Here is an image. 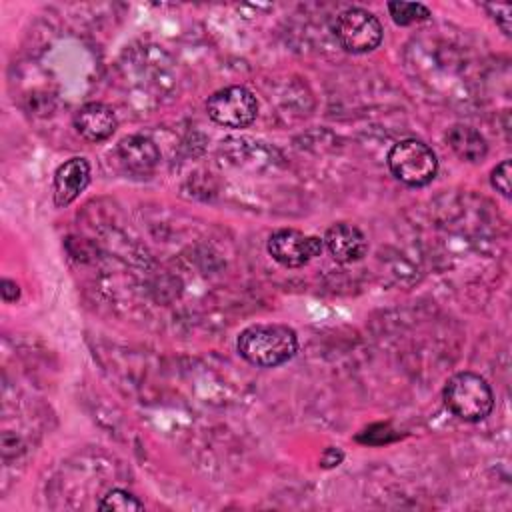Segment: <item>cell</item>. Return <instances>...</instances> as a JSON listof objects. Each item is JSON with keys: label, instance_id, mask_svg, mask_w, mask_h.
<instances>
[{"label": "cell", "instance_id": "obj_1", "mask_svg": "<svg viewBox=\"0 0 512 512\" xmlns=\"http://www.w3.org/2000/svg\"><path fill=\"white\" fill-rule=\"evenodd\" d=\"M240 356L260 368H274L288 362L298 350V336L286 324H252L238 334Z\"/></svg>", "mask_w": 512, "mask_h": 512}, {"label": "cell", "instance_id": "obj_2", "mask_svg": "<svg viewBox=\"0 0 512 512\" xmlns=\"http://www.w3.org/2000/svg\"><path fill=\"white\" fill-rule=\"evenodd\" d=\"M446 408L464 422L484 420L494 406L488 382L474 372H458L444 386Z\"/></svg>", "mask_w": 512, "mask_h": 512}, {"label": "cell", "instance_id": "obj_3", "mask_svg": "<svg viewBox=\"0 0 512 512\" xmlns=\"http://www.w3.org/2000/svg\"><path fill=\"white\" fill-rule=\"evenodd\" d=\"M388 168L396 180H400L406 186L418 188L434 180L438 160L428 144L416 138H406L390 148Z\"/></svg>", "mask_w": 512, "mask_h": 512}, {"label": "cell", "instance_id": "obj_4", "mask_svg": "<svg viewBox=\"0 0 512 512\" xmlns=\"http://www.w3.org/2000/svg\"><path fill=\"white\" fill-rule=\"evenodd\" d=\"M334 36L340 46L354 54H364L382 42V26L378 18L364 8H348L334 22Z\"/></svg>", "mask_w": 512, "mask_h": 512}, {"label": "cell", "instance_id": "obj_5", "mask_svg": "<svg viewBox=\"0 0 512 512\" xmlns=\"http://www.w3.org/2000/svg\"><path fill=\"white\" fill-rule=\"evenodd\" d=\"M208 116L226 128H246L256 120L258 100L244 86H226L206 102Z\"/></svg>", "mask_w": 512, "mask_h": 512}, {"label": "cell", "instance_id": "obj_6", "mask_svg": "<svg viewBox=\"0 0 512 512\" xmlns=\"http://www.w3.org/2000/svg\"><path fill=\"white\" fill-rule=\"evenodd\" d=\"M266 248H268V254L278 264L286 268H300L308 264L312 258L320 256L324 248V240L294 228H282L270 234Z\"/></svg>", "mask_w": 512, "mask_h": 512}, {"label": "cell", "instance_id": "obj_7", "mask_svg": "<svg viewBox=\"0 0 512 512\" xmlns=\"http://www.w3.org/2000/svg\"><path fill=\"white\" fill-rule=\"evenodd\" d=\"M90 182V164L82 156H74L60 164L54 172V204L64 208L72 204Z\"/></svg>", "mask_w": 512, "mask_h": 512}, {"label": "cell", "instance_id": "obj_8", "mask_svg": "<svg viewBox=\"0 0 512 512\" xmlns=\"http://www.w3.org/2000/svg\"><path fill=\"white\" fill-rule=\"evenodd\" d=\"M324 244L332 258L340 264L358 262L368 252V240L366 236L352 224L338 222L326 230Z\"/></svg>", "mask_w": 512, "mask_h": 512}, {"label": "cell", "instance_id": "obj_9", "mask_svg": "<svg viewBox=\"0 0 512 512\" xmlns=\"http://www.w3.org/2000/svg\"><path fill=\"white\" fill-rule=\"evenodd\" d=\"M74 128L84 140L102 142L116 130V114L102 102H90L74 114Z\"/></svg>", "mask_w": 512, "mask_h": 512}, {"label": "cell", "instance_id": "obj_10", "mask_svg": "<svg viewBox=\"0 0 512 512\" xmlns=\"http://www.w3.org/2000/svg\"><path fill=\"white\" fill-rule=\"evenodd\" d=\"M118 156H120L122 164L126 166V170H130L134 174L152 172L160 160V152H158L156 144L150 138L140 136V134L126 136L124 140H120Z\"/></svg>", "mask_w": 512, "mask_h": 512}, {"label": "cell", "instance_id": "obj_11", "mask_svg": "<svg viewBox=\"0 0 512 512\" xmlns=\"http://www.w3.org/2000/svg\"><path fill=\"white\" fill-rule=\"evenodd\" d=\"M446 140L450 148L466 162H478L488 152L484 136L466 124H454L452 128H448Z\"/></svg>", "mask_w": 512, "mask_h": 512}, {"label": "cell", "instance_id": "obj_12", "mask_svg": "<svg viewBox=\"0 0 512 512\" xmlns=\"http://www.w3.org/2000/svg\"><path fill=\"white\" fill-rule=\"evenodd\" d=\"M388 12L392 20L400 26H408L430 18V10L418 2H388Z\"/></svg>", "mask_w": 512, "mask_h": 512}, {"label": "cell", "instance_id": "obj_13", "mask_svg": "<svg viewBox=\"0 0 512 512\" xmlns=\"http://www.w3.org/2000/svg\"><path fill=\"white\" fill-rule=\"evenodd\" d=\"M98 508L102 512H136V510H144V504L134 494L116 488L102 498Z\"/></svg>", "mask_w": 512, "mask_h": 512}, {"label": "cell", "instance_id": "obj_14", "mask_svg": "<svg viewBox=\"0 0 512 512\" xmlns=\"http://www.w3.org/2000/svg\"><path fill=\"white\" fill-rule=\"evenodd\" d=\"M510 176H512V170H510V160H502L500 164H496V168L492 170L490 174V182L492 186L502 194V196H510Z\"/></svg>", "mask_w": 512, "mask_h": 512}, {"label": "cell", "instance_id": "obj_15", "mask_svg": "<svg viewBox=\"0 0 512 512\" xmlns=\"http://www.w3.org/2000/svg\"><path fill=\"white\" fill-rule=\"evenodd\" d=\"M484 8L494 16L498 26L506 36H510V22H512V6L510 4H484Z\"/></svg>", "mask_w": 512, "mask_h": 512}, {"label": "cell", "instance_id": "obj_16", "mask_svg": "<svg viewBox=\"0 0 512 512\" xmlns=\"http://www.w3.org/2000/svg\"><path fill=\"white\" fill-rule=\"evenodd\" d=\"M0 286H2L0 290H2V298H4V302H14V300H18L20 290H18V284H16L14 280L4 278Z\"/></svg>", "mask_w": 512, "mask_h": 512}, {"label": "cell", "instance_id": "obj_17", "mask_svg": "<svg viewBox=\"0 0 512 512\" xmlns=\"http://www.w3.org/2000/svg\"><path fill=\"white\" fill-rule=\"evenodd\" d=\"M340 460H342V452L336 450V448H328V450L324 452V456H322V466H326V468L338 466Z\"/></svg>", "mask_w": 512, "mask_h": 512}]
</instances>
